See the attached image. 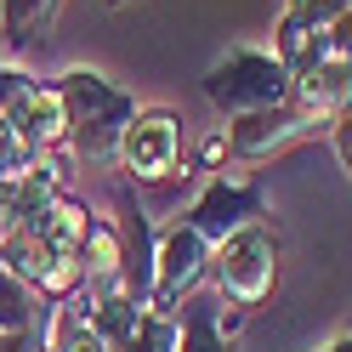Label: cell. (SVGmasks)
<instances>
[{
  "instance_id": "5b68a950",
  "label": "cell",
  "mask_w": 352,
  "mask_h": 352,
  "mask_svg": "<svg viewBox=\"0 0 352 352\" xmlns=\"http://www.w3.org/2000/svg\"><path fill=\"white\" fill-rule=\"evenodd\" d=\"M210 250L216 245L199 228H188V222L165 228L160 250H153V313H176V301L210 273Z\"/></svg>"
},
{
  "instance_id": "3957f363",
  "label": "cell",
  "mask_w": 352,
  "mask_h": 352,
  "mask_svg": "<svg viewBox=\"0 0 352 352\" xmlns=\"http://www.w3.org/2000/svg\"><path fill=\"white\" fill-rule=\"evenodd\" d=\"M210 273H216L222 301H233L239 313L261 307L273 296V284H278V233L267 222H245L239 233H228L210 250Z\"/></svg>"
},
{
  "instance_id": "7a4b0ae2",
  "label": "cell",
  "mask_w": 352,
  "mask_h": 352,
  "mask_svg": "<svg viewBox=\"0 0 352 352\" xmlns=\"http://www.w3.org/2000/svg\"><path fill=\"white\" fill-rule=\"evenodd\" d=\"M205 97L210 108H222L228 120L261 114L296 97L290 69L278 63V52H256V46H228V57H216L205 69Z\"/></svg>"
},
{
  "instance_id": "5bb4252c",
  "label": "cell",
  "mask_w": 352,
  "mask_h": 352,
  "mask_svg": "<svg viewBox=\"0 0 352 352\" xmlns=\"http://www.w3.org/2000/svg\"><path fill=\"white\" fill-rule=\"evenodd\" d=\"M222 153H228V137H210V142H205V165H216Z\"/></svg>"
},
{
  "instance_id": "ba28073f",
  "label": "cell",
  "mask_w": 352,
  "mask_h": 352,
  "mask_svg": "<svg viewBox=\"0 0 352 352\" xmlns=\"http://www.w3.org/2000/svg\"><path fill=\"white\" fill-rule=\"evenodd\" d=\"M0 336H40V324H34V290L12 267H0Z\"/></svg>"
},
{
  "instance_id": "52a82bcc",
  "label": "cell",
  "mask_w": 352,
  "mask_h": 352,
  "mask_svg": "<svg viewBox=\"0 0 352 352\" xmlns=\"http://www.w3.org/2000/svg\"><path fill=\"white\" fill-rule=\"evenodd\" d=\"M267 216V193H261L256 182H228V176H210L205 193L193 199V210L182 216L188 228H199L210 245H222L228 233H239L245 222H261Z\"/></svg>"
},
{
  "instance_id": "277c9868",
  "label": "cell",
  "mask_w": 352,
  "mask_h": 352,
  "mask_svg": "<svg viewBox=\"0 0 352 352\" xmlns=\"http://www.w3.org/2000/svg\"><path fill=\"white\" fill-rule=\"evenodd\" d=\"M114 160L137 176V182H165L182 160V120L170 108H137V120L125 125Z\"/></svg>"
},
{
  "instance_id": "30bf717a",
  "label": "cell",
  "mask_w": 352,
  "mask_h": 352,
  "mask_svg": "<svg viewBox=\"0 0 352 352\" xmlns=\"http://www.w3.org/2000/svg\"><path fill=\"white\" fill-rule=\"evenodd\" d=\"M52 12V0H0V34H6V52H17L29 40V29Z\"/></svg>"
},
{
  "instance_id": "8992f818",
  "label": "cell",
  "mask_w": 352,
  "mask_h": 352,
  "mask_svg": "<svg viewBox=\"0 0 352 352\" xmlns=\"http://www.w3.org/2000/svg\"><path fill=\"white\" fill-rule=\"evenodd\" d=\"M313 131H329L324 114H313V108H301L296 97L278 102V108H261V114H245L228 125V153H239V160H267V153L290 148L301 137H313Z\"/></svg>"
},
{
  "instance_id": "8fae6325",
  "label": "cell",
  "mask_w": 352,
  "mask_h": 352,
  "mask_svg": "<svg viewBox=\"0 0 352 352\" xmlns=\"http://www.w3.org/2000/svg\"><path fill=\"white\" fill-rule=\"evenodd\" d=\"M346 6L352 0H290L284 17H278V29H329Z\"/></svg>"
},
{
  "instance_id": "9c48e42d",
  "label": "cell",
  "mask_w": 352,
  "mask_h": 352,
  "mask_svg": "<svg viewBox=\"0 0 352 352\" xmlns=\"http://www.w3.org/2000/svg\"><path fill=\"white\" fill-rule=\"evenodd\" d=\"M34 160H40V153L23 142V131L0 114V182H23V176L34 170Z\"/></svg>"
},
{
  "instance_id": "9a60e30c",
  "label": "cell",
  "mask_w": 352,
  "mask_h": 352,
  "mask_svg": "<svg viewBox=\"0 0 352 352\" xmlns=\"http://www.w3.org/2000/svg\"><path fill=\"white\" fill-rule=\"evenodd\" d=\"M324 352H352V329H346V336H336V341H329Z\"/></svg>"
},
{
  "instance_id": "6da1fadb",
  "label": "cell",
  "mask_w": 352,
  "mask_h": 352,
  "mask_svg": "<svg viewBox=\"0 0 352 352\" xmlns=\"http://www.w3.org/2000/svg\"><path fill=\"white\" fill-rule=\"evenodd\" d=\"M57 91H63V108H69V142H74V153L80 160H97V165L114 160L125 125L137 120V97H125L120 85H108L91 69H69L57 80Z\"/></svg>"
},
{
  "instance_id": "7c38bea8",
  "label": "cell",
  "mask_w": 352,
  "mask_h": 352,
  "mask_svg": "<svg viewBox=\"0 0 352 352\" xmlns=\"http://www.w3.org/2000/svg\"><path fill=\"white\" fill-rule=\"evenodd\" d=\"M324 46H329V57H352V6L324 29Z\"/></svg>"
},
{
  "instance_id": "4fadbf2b",
  "label": "cell",
  "mask_w": 352,
  "mask_h": 352,
  "mask_svg": "<svg viewBox=\"0 0 352 352\" xmlns=\"http://www.w3.org/2000/svg\"><path fill=\"white\" fill-rule=\"evenodd\" d=\"M329 142H336L341 165H346V182H352V108H346V114H336V120H329Z\"/></svg>"
}]
</instances>
